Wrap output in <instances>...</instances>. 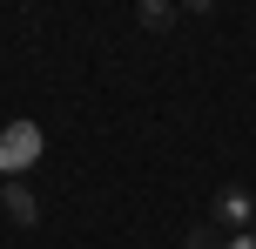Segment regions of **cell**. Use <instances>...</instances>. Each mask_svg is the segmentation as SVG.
Masks as SVG:
<instances>
[{
	"label": "cell",
	"mask_w": 256,
	"mask_h": 249,
	"mask_svg": "<svg viewBox=\"0 0 256 249\" xmlns=\"http://www.w3.org/2000/svg\"><path fill=\"white\" fill-rule=\"evenodd\" d=\"M230 249H256V236H236V243H230Z\"/></svg>",
	"instance_id": "obj_5"
},
{
	"label": "cell",
	"mask_w": 256,
	"mask_h": 249,
	"mask_svg": "<svg viewBox=\"0 0 256 249\" xmlns=\"http://www.w3.org/2000/svg\"><path fill=\"white\" fill-rule=\"evenodd\" d=\"M135 20H142V27H155V34H162V27H168V20H176V7H142V13H135Z\"/></svg>",
	"instance_id": "obj_3"
},
{
	"label": "cell",
	"mask_w": 256,
	"mask_h": 249,
	"mask_svg": "<svg viewBox=\"0 0 256 249\" xmlns=\"http://www.w3.org/2000/svg\"><path fill=\"white\" fill-rule=\"evenodd\" d=\"M209 216H216L222 229H236V236H250V223H256V202H250V189H216Z\"/></svg>",
	"instance_id": "obj_1"
},
{
	"label": "cell",
	"mask_w": 256,
	"mask_h": 249,
	"mask_svg": "<svg viewBox=\"0 0 256 249\" xmlns=\"http://www.w3.org/2000/svg\"><path fill=\"white\" fill-rule=\"evenodd\" d=\"M0 202H7V216H14V223H20V229H27V223H40V209H34V196H27L20 182H7V196H0Z\"/></svg>",
	"instance_id": "obj_2"
},
{
	"label": "cell",
	"mask_w": 256,
	"mask_h": 249,
	"mask_svg": "<svg viewBox=\"0 0 256 249\" xmlns=\"http://www.w3.org/2000/svg\"><path fill=\"white\" fill-rule=\"evenodd\" d=\"M189 249H230V243H222L216 229H189Z\"/></svg>",
	"instance_id": "obj_4"
}]
</instances>
